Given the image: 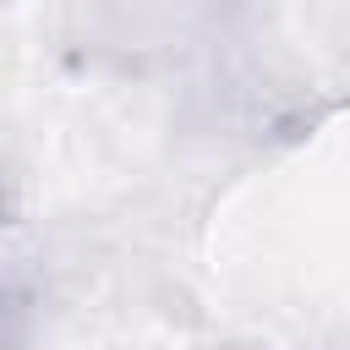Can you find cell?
Segmentation results:
<instances>
[{
    "label": "cell",
    "instance_id": "6da1fadb",
    "mask_svg": "<svg viewBox=\"0 0 350 350\" xmlns=\"http://www.w3.org/2000/svg\"><path fill=\"white\" fill-rule=\"evenodd\" d=\"M33 339V312H27V295L0 284V350H27Z\"/></svg>",
    "mask_w": 350,
    "mask_h": 350
},
{
    "label": "cell",
    "instance_id": "7a4b0ae2",
    "mask_svg": "<svg viewBox=\"0 0 350 350\" xmlns=\"http://www.w3.org/2000/svg\"><path fill=\"white\" fill-rule=\"evenodd\" d=\"M11 224H16V197H11V186L0 180V241L11 235Z\"/></svg>",
    "mask_w": 350,
    "mask_h": 350
}]
</instances>
